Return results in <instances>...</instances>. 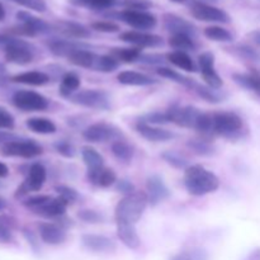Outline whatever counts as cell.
<instances>
[{"label":"cell","instance_id":"9c48e42d","mask_svg":"<svg viewBox=\"0 0 260 260\" xmlns=\"http://www.w3.org/2000/svg\"><path fill=\"white\" fill-rule=\"evenodd\" d=\"M117 18L126 23V24H128L129 27L135 28L136 30H142V32L154 29L157 24L156 17L147 12V10L126 9L123 12L118 13Z\"/></svg>","mask_w":260,"mask_h":260},{"label":"cell","instance_id":"d590c367","mask_svg":"<svg viewBox=\"0 0 260 260\" xmlns=\"http://www.w3.org/2000/svg\"><path fill=\"white\" fill-rule=\"evenodd\" d=\"M111 150L113 156L122 162H129L134 157V147L121 139L112 142Z\"/></svg>","mask_w":260,"mask_h":260},{"label":"cell","instance_id":"484cf974","mask_svg":"<svg viewBox=\"0 0 260 260\" xmlns=\"http://www.w3.org/2000/svg\"><path fill=\"white\" fill-rule=\"evenodd\" d=\"M88 179L91 184L101 188H109L117 183V174L111 168H102V169L88 172Z\"/></svg>","mask_w":260,"mask_h":260},{"label":"cell","instance_id":"94428289","mask_svg":"<svg viewBox=\"0 0 260 260\" xmlns=\"http://www.w3.org/2000/svg\"><path fill=\"white\" fill-rule=\"evenodd\" d=\"M9 175V168L7 167V164L0 161V178H5Z\"/></svg>","mask_w":260,"mask_h":260},{"label":"cell","instance_id":"30bf717a","mask_svg":"<svg viewBox=\"0 0 260 260\" xmlns=\"http://www.w3.org/2000/svg\"><path fill=\"white\" fill-rule=\"evenodd\" d=\"M83 137L89 142H106V141H116L122 137L121 129L112 124L106 123V122H96V123L90 124L83 131Z\"/></svg>","mask_w":260,"mask_h":260},{"label":"cell","instance_id":"d6986e66","mask_svg":"<svg viewBox=\"0 0 260 260\" xmlns=\"http://www.w3.org/2000/svg\"><path fill=\"white\" fill-rule=\"evenodd\" d=\"M136 131L144 137L145 140L151 142H162L168 141V140L173 139L174 134L168 129L161 128V127H156L154 124L146 123L144 121H139L136 123Z\"/></svg>","mask_w":260,"mask_h":260},{"label":"cell","instance_id":"f6af8a7d","mask_svg":"<svg viewBox=\"0 0 260 260\" xmlns=\"http://www.w3.org/2000/svg\"><path fill=\"white\" fill-rule=\"evenodd\" d=\"M194 129L203 135L213 134V114L203 113L202 112V114L198 118Z\"/></svg>","mask_w":260,"mask_h":260},{"label":"cell","instance_id":"74e56055","mask_svg":"<svg viewBox=\"0 0 260 260\" xmlns=\"http://www.w3.org/2000/svg\"><path fill=\"white\" fill-rule=\"evenodd\" d=\"M203 33L208 40L215 41V42H233L234 40L230 30L220 27V25H210V27L205 28Z\"/></svg>","mask_w":260,"mask_h":260},{"label":"cell","instance_id":"cb8c5ba5","mask_svg":"<svg viewBox=\"0 0 260 260\" xmlns=\"http://www.w3.org/2000/svg\"><path fill=\"white\" fill-rule=\"evenodd\" d=\"M55 29L62 33L68 38H76V40H83V38L90 37V30L83 24L76 22H70V20H61L56 23Z\"/></svg>","mask_w":260,"mask_h":260},{"label":"cell","instance_id":"6da1fadb","mask_svg":"<svg viewBox=\"0 0 260 260\" xmlns=\"http://www.w3.org/2000/svg\"><path fill=\"white\" fill-rule=\"evenodd\" d=\"M184 185L189 194L202 197L216 192L220 187V179L215 173L202 165H190L185 170Z\"/></svg>","mask_w":260,"mask_h":260},{"label":"cell","instance_id":"8992f818","mask_svg":"<svg viewBox=\"0 0 260 260\" xmlns=\"http://www.w3.org/2000/svg\"><path fill=\"white\" fill-rule=\"evenodd\" d=\"M17 19L20 24L12 28V32L19 36L35 37L37 35H47L52 30V25L41 18L35 17L28 12H18Z\"/></svg>","mask_w":260,"mask_h":260},{"label":"cell","instance_id":"c3c4849f","mask_svg":"<svg viewBox=\"0 0 260 260\" xmlns=\"http://www.w3.org/2000/svg\"><path fill=\"white\" fill-rule=\"evenodd\" d=\"M140 121H144L146 123L150 124H165V123H170V118H169V114L168 112H152V113L146 114L145 117H142Z\"/></svg>","mask_w":260,"mask_h":260},{"label":"cell","instance_id":"7402d4cb","mask_svg":"<svg viewBox=\"0 0 260 260\" xmlns=\"http://www.w3.org/2000/svg\"><path fill=\"white\" fill-rule=\"evenodd\" d=\"M48 50L51 51V53L57 57H66L71 55L75 51L80 50V48H86L88 46L84 45V43L75 42V41L71 40H58V38H55V40H51L50 42L47 43Z\"/></svg>","mask_w":260,"mask_h":260},{"label":"cell","instance_id":"5bb4252c","mask_svg":"<svg viewBox=\"0 0 260 260\" xmlns=\"http://www.w3.org/2000/svg\"><path fill=\"white\" fill-rule=\"evenodd\" d=\"M198 65L201 68L203 80L206 81L207 86L212 89H221L223 85V80L215 68V56L211 52L201 53L198 57Z\"/></svg>","mask_w":260,"mask_h":260},{"label":"cell","instance_id":"7c38bea8","mask_svg":"<svg viewBox=\"0 0 260 260\" xmlns=\"http://www.w3.org/2000/svg\"><path fill=\"white\" fill-rule=\"evenodd\" d=\"M190 14L198 20L211 23H229L230 15L220 8L212 7L206 3L194 2L190 5Z\"/></svg>","mask_w":260,"mask_h":260},{"label":"cell","instance_id":"5b68a950","mask_svg":"<svg viewBox=\"0 0 260 260\" xmlns=\"http://www.w3.org/2000/svg\"><path fill=\"white\" fill-rule=\"evenodd\" d=\"M243 118L235 112H217L213 113V134L223 137H235L243 131Z\"/></svg>","mask_w":260,"mask_h":260},{"label":"cell","instance_id":"db71d44e","mask_svg":"<svg viewBox=\"0 0 260 260\" xmlns=\"http://www.w3.org/2000/svg\"><path fill=\"white\" fill-rule=\"evenodd\" d=\"M15 126V119L13 114L5 108L0 107V128L13 129Z\"/></svg>","mask_w":260,"mask_h":260},{"label":"cell","instance_id":"ffe728a7","mask_svg":"<svg viewBox=\"0 0 260 260\" xmlns=\"http://www.w3.org/2000/svg\"><path fill=\"white\" fill-rule=\"evenodd\" d=\"M40 238L48 245H60L66 240V233L61 226L52 222H42L38 225Z\"/></svg>","mask_w":260,"mask_h":260},{"label":"cell","instance_id":"be15d7a7","mask_svg":"<svg viewBox=\"0 0 260 260\" xmlns=\"http://www.w3.org/2000/svg\"><path fill=\"white\" fill-rule=\"evenodd\" d=\"M250 260H260V250L254 251V253L251 254Z\"/></svg>","mask_w":260,"mask_h":260},{"label":"cell","instance_id":"9a60e30c","mask_svg":"<svg viewBox=\"0 0 260 260\" xmlns=\"http://www.w3.org/2000/svg\"><path fill=\"white\" fill-rule=\"evenodd\" d=\"M119 38L123 42L139 48H155L162 46V38L160 36L142 30H127L122 33Z\"/></svg>","mask_w":260,"mask_h":260},{"label":"cell","instance_id":"003e7915","mask_svg":"<svg viewBox=\"0 0 260 260\" xmlns=\"http://www.w3.org/2000/svg\"><path fill=\"white\" fill-rule=\"evenodd\" d=\"M3 207H4V203H3V201L2 200H0V210H2V208Z\"/></svg>","mask_w":260,"mask_h":260},{"label":"cell","instance_id":"2e32d148","mask_svg":"<svg viewBox=\"0 0 260 260\" xmlns=\"http://www.w3.org/2000/svg\"><path fill=\"white\" fill-rule=\"evenodd\" d=\"M146 189H147V197H149V202L151 206H157L159 203L164 202L165 200L170 197V189L168 185L165 184L162 178L160 175L154 174L150 175L147 178L146 182Z\"/></svg>","mask_w":260,"mask_h":260},{"label":"cell","instance_id":"e575fe53","mask_svg":"<svg viewBox=\"0 0 260 260\" xmlns=\"http://www.w3.org/2000/svg\"><path fill=\"white\" fill-rule=\"evenodd\" d=\"M156 74L159 76H161V78L169 79V80L174 81V83L180 84V85L185 86V88L190 89V90H194L196 85L198 84V83H196L193 79L187 78V76L182 75L180 73H178V71L173 70V69H170V68H159L156 70Z\"/></svg>","mask_w":260,"mask_h":260},{"label":"cell","instance_id":"1f68e13d","mask_svg":"<svg viewBox=\"0 0 260 260\" xmlns=\"http://www.w3.org/2000/svg\"><path fill=\"white\" fill-rule=\"evenodd\" d=\"M81 85V80L75 73H66L65 75L61 79L60 88H58V93L63 98L70 99V96L73 94L76 93L79 88Z\"/></svg>","mask_w":260,"mask_h":260},{"label":"cell","instance_id":"4316f807","mask_svg":"<svg viewBox=\"0 0 260 260\" xmlns=\"http://www.w3.org/2000/svg\"><path fill=\"white\" fill-rule=\"evenodd\" d=\"M50 76L43 71H25L12 78V81L30 86H43L50 83Z\"/></svg>","mask_w":260,"mask_h":260},{"label":"cell","instance_id":"277c9868","mask_svg":"<svg viewBox=\"0 0 260 260\" xmlns=\"http://www.w3.org/2000/svg\"><path fill=\"white\" fill-rule=\"evenodd\" d=\"M69 101L76 106L84 108L96 109V111H109L111 109V98L108 93L101 89H84L76 91L70 96Z\"/></svg>","mask_w":260,"mask_h":260},{"label":"cell","instance_id":"44dd1931","mask_svg":"<svg viewBox=\"0 0 260 260\" xmlns=\"http://www.w3.org/2000/svg\"><path fill=\"white\" fill-rule=\"evenodd\" d=\"M117 80L119 84L127 86H150L157 83V80H155L150 75L134 70H126L119 73L117 75Z\"/></svg>","mask_w":260,"mask_h":260},{"label":"cell","instance_id":"f5cc1de1","mask_svg":"<svg viewBox=\"0 0 260 260\" xmlns=\"http://www.w3.org/2000/svg\"><path fill=\"white\" fill-rule=\"evenodd\" d=\"M78 217L86 223H99L101 221H103V216L94 210L79 211Z\"/></svg>","mask_w":260,"mask_h":260},{"label":"cell","instance_id":"8d00e7d4","mask_svg":"<svg viewBox=\"0 0 260 260\" xmlns=\"http://www.w3.org/2000/svg\"><path fill=\"white\" fill-rule=\"evenodd\" d=\"M74 7L85 8L91 10L111 9L119 3V0H69Z\"/></svg>","mask_w":260,"mask_h":260},{"label":"cell","instance_id":"e7e4bbea","mask_svg":"<svg viewBox=\"0 0 260 260\" xmlns=\"http://www.w3.org/2000/svg\"><path fill=\"white\" fill-rule=\"evenodd\" d=\"M5 18V9L3 7V4L0 3V20H3Z\"/></svg>","mask_w":260,"mask_h":260},{"label":"cell","instance_id":"816d5d0a","mask_svg":"<svg viewBox=\"0 0 260 260\" xmlns=\"http://www.w3.org/2000/svg\"><path fill=\"white\" fill-rule=\"evenodd\" d=\"M53 147H55V150L61 155V156L68 157V159L74 157V155H75V149H74L73 145L69 141H66V140H61V141L55 142Z\"/></svg>","mask_w":260,"mask_h":260},{"label":"cell","instance_id":"f35d334b","mask_svg":"<svg viewBox=\"0 0 260 260\" xmlns=\"http://www.w3.org/2000/svg\"><path fill=\"white\" fill-rule=\"evenodd\" d=\"M169 45L175 48V51H183V52L194 51L197 47L193 37L187 35H173L169 38Z\"/></svg>","mask_w":260,"mask_h":260},{"label":"cell","instance_id":"60d3db41","mask_svg":"<svg viewBox=\"0 0 260 260\" xmlns=\"http://www.w3.org/2000/svg\"><path fill=\"white\" fill-rule=\"evenodd\" d=\"M119 65H121V62L112 55H102L98 56V58H96L94 70L99 71V73L108 74L116 71L119 68Z\"/></svg>","mask_w":260,"mask_h":260},{"label":"cell","instance_id":"e0dca14e","mask_svg":"<svg viewBox=\"0 0 260 260\" xmlns=\"http://www.w3.org/2000/svg\"><path fill=\"white\" fill-rule=\"evenodd\" d=\"M162 24H164V28L168 32L172 33V36L187 35L194 38V36L197 35V29H196V27L189 20L184 19V18L179 17L177 14H173V13L164 14V17H162Z\"/></svg>","mask_w":260,"mask_h":260},{"label":"cell","instance_id":"03108f58","mask_svg":"<svg viewBox=\"0 0 260 260\" xmlns=\"http://www.w3.org/2000/svg\"><path fill=\"white\" fill-rule=\"evenodd\" d=\"M172 2H174V3H184L185 0H172Z\"/></svg>","mask_w":260,"mask_h":260},{"label":"cell","instance_id":"f907efd6","mask_svg":"<svg viewBox=\"0 0 260 260\" xmlns=\"http://www.w3.org/2000/svg\"><path fill=\"white\" fill-rule=\"evenodd\" d=\"M91 29L102 33H116L119 30V25L109 20H99L91 24Z\"/></svg>","mask_w":260,"mask_h":260},{"label":"cell","instance_id":"52a82bcc","mask_svg":"<svg viewBox=\"0 0 260 260\" xmlns=\"http://www.w3.org/2000/svg\"><path fill=\"white\" fill-rule=\"evenodd\" d=\"M2 154L4 156L32 159L43 154V147L33 140H15L3 145Z\"/></svg>","mask_w":260,"mask_h":260},{"label":"cell","instance_id":"9f6ffc18","mask_svg":"<svg viewBox=\"0 0 260 260\" xmlns=\"http://www.w3.org/2000/svg\"><path fill=\"white\" fill-rule=\"evenodd\" d=\"M116 190L117 192L122 193L123 196H128V194H131V193H134L136 189H135V185L132 184L129 180L121 179V180H117Z\"/></svg>","mask_w":260,"mask_h":260},{"label":"cell","instance_id":"bcb514c9","mask_svg":"<svg viewBox=\"0 0 260 260\" xmlns=\"http://www.w3.org/2000/svg\"><path fill=\"white\" fill-rule=\"evenodd\" d=\"M170 260H208V255L203 249H189L177 254Z\"/></svg>","mask_w":260,"mask_h":260},{"label":"cell","instance_id":"91938a15","mask_svg":"<svg viewBox=\"0 0 260 260\" xmlns=\"http://www.w3.org/2000/svg\"><path fill=\"white\" fill-rule=\"evenodd\" d=\"M0 240L2 241H9L10 240L9 230L2 225H0Z\"/></svg>","mask_w":260,"mask_h":260},{"label":"cell","instance_id":"3957f363","mask_svg":"<svg viewBox=\"0 0 260 260\" xmlns=\"http://www.w3.org/2000/svg\"><path fill=\"white\" fill-rule=\"evenodd\" d=\"M0 46L4 48V57L15 65H28L35 60V50L30 43L23 40L0 35Z\"/></svg>","mask_w":260,"mask_h":260},{"label":"cell","instance_id":"ee69618b","mask_svg":"<svg viewBox=\"0 0 260 260\" xmlns=\"http://www.w3.org/2000/svg\"><path fill=\"white\" fill-rule=\"evenodd\" d=\"M187 146L200 156H211L215 154V147L205 140H190L187 142Z\"/></svg>","mask_w":260,"mask_h":260},{"label":"cell","instance_id":"11a10c76","mask_svg":"<svg viewBox=\"0 0 260 260\" xmlns=\"http://www.w3.org/2000/svg\"><path fill=\"white\" fill-rule=\"evenodd\" d=\"M123 5L127 9L147 10L152 7V3L150 0H123Z\"/></svg>","mask_w":260,"mask_h":260},{"label":"cell","instance_id":"ab89813d","mask_svg":"<svg viewBox=\"0 0 260 260\" xmlns=\"http://www.w3.org/2000/svg\"><path fill=\"white\" fill-rule=\"evenodd\" d=\"M228 51H230L234 56L239 58H244L246 61H253V62H260V52L256 51L255 48L250 47L248 45H239L235 47L226 48Z\"/></svg>","mask_w":260,"mask_h":260},{"label":"cell","instance_id":"4dcf8cb0","mask_svg":"<svg viewBox=\"0 0 260 260\" xmlns=\"http://www.w3.org/2000/svg\"><path fill=\"white\" fill-rule=\"evenodd\" d=\"M25 124L30 131L40 135H52L57 129L56 124L51 119L45 118V117H33V118L27 119Z\"/></svg>","mask_w":260,"mask_h":260},{"label":"cell","instance_id":"83f0119b","mask_svg":"<svg viewBox=\"0 0 260 260\" xmlns=\"http://www.w3.org/2000/svg\"><path fill=\"white\" fill-rule=\"evenodd\" d=\"M96 58H98V55H95L93 51L88 50V48H80V50L71 53L68 57V61L71 65L78 66V68L93 69L94 70Z\"/></svg>","mask_w":260,"mask_h":260},{"label":"cell","instance_id":"6f0895ef","mask_svg":"<svg viewBox=\"0 0 260 260\" xmlns=\"http://www.w3.org/2000/svg\"><path fill=\"white\" fill-rule=\"evenodd\" d=\"M140 62L147 63V65H159L162 62V57L156 53H151V55H142L140 57Z\"/></svg>","mask_w":260,"mask_h":260},{"label":"cell","instance_id":"681fc988","mask_svg":"<svg viewBox=\"0 0 260 260\" xmlns=\"http://www.w3.org/2000/svg\"><path fill=\"white\" fill-rule=\"evenodd\" d=\"M56 192H57L58 197H61L63 201H66L69 205H70V203H74L79 198L78 192H76L74 188L68 187V185H57V187H56Z\"/></svg>","mask_w":260,"mask_h":260},{"label":"cell","instance_id":"680465c9","mask_svg":"<svg viewBox=\"0 0 260 260\" xmlns=\"http://www.w3.org/2000/svg\"><path fill=\"white\" fill-rule=\"evenodd\" d=\"M249 38L253 41V43H255L256 46H259L260 47V29L253 30V32L249 33Z\"/></svg>","mask_w":260,"mask_h":260},{"label":"cell","instance_id":"603a6c76","mask_svg":"<svg viewBox=\"0 0 260 260\" xmlns=\"http://www.w3.org/2000/svg\"><path fill=\"white\" fill-rule=\"evenodd\" d=\"M117 225V235L119 240L129 249H137L141 245V240L137 234L136 225L129 222H116Z\"/></svg>","mask_w":260,"mask_h":260},{"label":"cell","instance_id":"ba28073f","mask_svg":"<svg viewBox=\"0 0 260 260\" xmlns=\"http://www.w3.org/2000/svg\"><path fill=\"white\" fill-rule=\"evenodd\" d=\"M13 104L24 112H42L50 106L48 99L33 90H18L12 96Z\"/></svg>","mask_w":260,"mask_h":260},{"label":"cell","instance_id":"f546056e","mask_svg":"<svg viewBox=\"0 0 260 260\" xmlns=\"http://www.w3.org/2000/svg\"><path fill=\"white\" fill-rule=\"evenodd\" d=\"M234 81L239 86L253 91L260 98V75L259 74H240L236 73L233 75Z\"/></svg>","mask_w":260,"mask_h":260},{"label":"cell","instance_id":"7bdbcfd3","mask_svg":"<svg viewBox=\"0 0 260 260\" xmlns=\"http://www.w3.org/2000/svg\"><path fill=\"white\" fill-rule=\"evenodd\" d=\"M218 90L220 89H212L207 85L197 84L193 91H196L201 98L205 99L208 103H220V102L223 101V94H221Z\"/></svg>","mask_w":260,"mask_h":260},{"label":"cell","instance_id":"8fae6325","mask_svg":"<svg viewBox=\"0 0 260 260\" xmlns=\"http://www.w3.org/2000/svg\"><path fill=\"white\" fill-rule=\"evenodd\" d=\"M47 179V170L40 162H36L28 170V175L24 182L20 184V187L17 189L15 197H23L30 192H38L42 189Z\"/></svg>","mask_w":260,"mask_h":260},{"label":"cell","instance_id":"ac0fdd59","mask_svg":"<svg viewBox=\"0 0 260 260\" xmlns=\"http://www.w3.org/2000/svg\"><path fill=\"white\" fill-rule=\"evenodd\" d=\"M81 243L88 250L95 253H111L116 250V243L112 239L96 234H84L81 236Z\"/></svg>","mask_w":260,"mask_h":260},{"label":"cell","instance_id":"836d02e7","mask_svg":"<svg viewBox=\"0 0 260 260\" xmlns=\"http://www.w3.org/2000/svg\"><path fill=\"white\" fill-rule=\"evenodd\" d=\"M81 157H83L84 164L88 168V172L98 170L104 168V159L94 147L84 146L81 149Z\"/></svg>","mask_w":260,"mask_h":260},{"label":"cell","instance_id":"6125c7cd","mask_svg":"<svg viewBox=\"0 0 260 260\" xmlns=\"http://www.w3.org/2000/svg\"><path fill=\"white\" fill-rule=\"evenodd\" d=\"M7 79V69L0 63V81L5 80Z\"/></svg>","mask_w":260,"mask_h":260},{"label":"cell","instance_id":"d6a6232c","mask_svg":"<svg viewBox=\"0 0 260 260\" xmlns=\"http://www.w3.org/2000/svg\"><path fill=\"white\" fill-rule=\"evenodd\" d=\"M109 55L113 56L119 62L134 63L142 56L141 48L139 47H116L109 51Z\"/></svg>","mask_w":260,"mask_h":260},{"label":"cell","instance_id":"b9f144b4","mask_svg":"<svg viewBox=\"0 0 260 260\" xmlns=\"http://www.w3.org/2000/svg\"><path fill=\"white\" fill-rule=\"evenodd\" d=\"M161 157L164 159L165 162H168L170 167L175 168V169L187 170L190 167L187 157H184L182 154H179L177 151H172V150L165 151L161 154Z\"/></svg>","mask_w":260,"mask_h":260},{"label":"cell","instance_id":"f1b7e54d","mask_svg":"<svg viewBox=\"0 0 260 260\" xmlns=\"http://www.w3.org/2000/svg\"><path fill=\"white\" fill-rule=\"evenodd\" d=\"M167 58L170 63L177 66L180 70L188 71V73H196L197 71V65H196L194 61L192 60V57L187 52L173 51V52L168 53Z\"/></svg>","mask_w":260,"mask_h":260},{"label":"cell","instance_id":"7dc6e473","mask_svg":"<svg viewBox=\"0 0 260 260\" xmlns=\"http://www.w3.org/2000/svg\"><path fill=\"white\" fill-rule=\"evenodd\" d=\"M52 200L51 196H46V194H41V196H33V197L27 198V200L23 202V206L25 208H28L29 211H32L33 213L36 212L37 210H40L42 206H45L46 203L50 202Z\"/></svg>","mask_w":260,"mask_h":260},{"label":"cell","instance_id":"7a4b0ae2","mask_svg":"<svg viewBox=\"0 0 260 260\" xmlns=\"http://www.w3.org/2000/svg\"><path fill=\"white\" fill-rule=\"evenodd\" d=\"M149 197L146 192L135 190L128 196H124L116 206L114 218L116 222H129L136 225L137 221L144 215L149 206Z\"/></svg>","mask_w":260,"mask_h":260},{"label":"cell","instance_id":"4fadbf2b","mask_svg":"<svg viewBox=\"0 0 260 260\" xmlns=\"http://www.w3.org/2000/svg\"><path fill=\"white\" fill-rule=\"evenodd\" d=\"M168 114L172 123H175L177 126L183 127V128H194L197 124L198 118L202 114V111L196 107L185 106L178 107L174 106L168 109Z\"/></svg>","mask_w":260,"mask_h":260},{"label":"cell","instance_id":"d4e9b609","mask_svg":"<svg viewBox=\"0 0 260 260\" xmlns=\"http://www.w3.org/2000/svg\"><path fill=\"white\" fill-rule=\"evenodd\" d=\"M69 203L66 201H63L61 197H56L52 198L50 202L46 203L45 206H42L35 213L45 218H58L65 215Z\"/></svg>","mask_w":260,"mask_h":260}]
</instances>
